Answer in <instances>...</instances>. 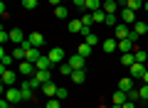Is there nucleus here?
<instances>
[{"label": "nucleus", "instance_id": "nucleus-44", "mask_svg": "<svg viewBox=\"0 0 148 108\" xmlns=\"http://www.w3.org/2000/svg\"><path fill=\"white\" fill-rule=\"evenodd\" d=\"M143 84H148V69H146V74H143Z\"/></svg>", "mask_w": 148, "mask_h": 108}, {"label": "nucleus", "instance_id": "nucleus-4", "mask_svg": "<svg viewBox=\"0 0 148 108\" xmlns=\"http://www.w3.org/2000/svg\"><path fill=\"white\" fill-rule=\"evenodd\" d=\"M25 39H27V35L20 30V27H12V30H10V42H12V44L22 47V42H25Z\"/></svg>", "mask_w": 148, "mask_h": 108}, {"label": "nucleus", "instance_id": "nucleus-30", "mask_svg": "<svg viewBox=\"0 0 148 108\" xmlns=\"http://www.w3.org/2000/svg\"><path fill=\"white\" fill-rule=\"evenodd\" d=\"M82 30H84L82 20H69V32H82Z\"/></svg>", "mask_w": 148, "mask_h": 108}, {"label": "nucleus", "instance_id": "nucleus-10", "mask_svg": "<svg viewBox=\"0 0 148 108\" xmlns=\"http://www.w3.org/2000/svg\"><path fill=\"white\" fill-rule=\"evenodd\" d=\"M57 84H54V81H49V84H42V93H45V96H47V98H54V96H57Z\"/></svg>", "mask_w": 148, "mask_h": 108}, {"label": "nucleus", "instance_id": "nucleus-47", "mask_svg": "<svg viewBox=\"0 0 148 108\" xmlns=\"http://www.w3.org/2000/svg\"><path fill=\"white\" fill-rule=\"evenodd\" d=\"M37 108H45V106H37Z\"/></svg>", "mask_w": 148, "mask_h": 108}, {"label": "nucleus", "instance_id": "nucleus-6", "mask_svg": "<svg viewBox=\"0 0 148 108\" xmlns=\"http://www.w3.org/2000/svg\"><path fill=\"white\" fill-rule=\"evenodd\" d=\"M119 15L123 17V22H126V25H136V12L131 10V7H121V12H119Z\"/></svg>", "mask_w": 148, "mask_h": 108}, {"label": "nucleus", "instance_id": "nucleus-16", "mask_svg": "<svg viewBox=\"0 0 148 108\" xmlns=\"http://www.w3.org/2000/svg\"><path fill=\"white\" fill-rule=\"evenodd\" d=\"M101 44H104V52H116V49H119V39H114V37L104 39Z\"/></svg>", "mask_w": 148, "mask_h": 108}, {"label": "nucleus", "instance_id": "nucleus-38", "mask_svg": "<svg viewBox=\"0 0 148 108\" xmlns=\"http://www.w3.org/2000/svg\"><path fill=\"white\" fill-rule=\"evenodd\" d=\"M67 96H69L67 88H57V96H54V98H59V101H67Z\"/></svg>", "mask_w": 148, "mask_h": 108}, {"label": "nucleus", "instance_id": "nucleus-32", "mask_svg": "<svg viewBox=\"0 0 148 108\" xmlns=\"http://www.w3.org/2000/svg\"><path fill=\"white\" fill-rule=\"evenodd\" d=\"M84 42H86V44H91V47H96V44H99V37H96L94 32H89V35L84 37Z\"/></svg>", "mask_w": 148, "mask_h": 108}, {"label": "nucleus", "instance_id": "nucleus-48", "mask_svg": "<svg viewBox=\"0 0 148 108\" xmlns=\"http://www.w3.org/2000/svg\"><path fill=\"white\" fill-rule=\"evenodd\" d=\"M146 106H148V101H146Z\"/></svg>", "mask_w": 148, "mask_h": 108}, {"label": "nucleus", "instance_id": "nucleus-9", "mask_svg": "<svg viewBox=\"0 0 148 108\" xmlns=\"http://www.w3.org/2000/svg\"><path fill=\"white\" fill-rule=\"evenodd\" d=\"M20 88H22V101H25V103L35 98V91H32V88H30V84H27V79H25V81L20 84Z\"/></svg>", "mask_w": 148, "mask_h": 108}, {"label": "nucleus", "instance_id": "nucleus-26", "mask_svg": "<svg viewBox=\"0 0 148 108\" xmlns=\"http://www.w3.org/2000/svg\"><path fill=\"white\" fill-rule=\"evenodd\" d=\"M91 17H94V22L104 25V22H106V12H104V7H101V10H96V12H91Z\"/></svg>", "mask_w": 148, "mask_h": 108}, {"label": "nucleus", "instance_id": "nucleus-35", "mask_svg": "<svg viewBox=\"0 0 148 108\" xmlns=\"http://www.w3.org/2000/svg\"><path fill=\"white\" fill-rule=\"evenodd\" d=\"M12 57H15V59H25V57H27V52L22 49V47H15V52H12Z\"/></svg>", "mask_w": 148, "mask_h": 108}, {"label": "nucleus", "instance_id": "nucleus-22", "mask_svg": "<svg viewBox=\"0 0 148 108\" xmlns=\"http://www.w3.org/2000/svg\"><path fill=\"white\" fill-rule=\"evenodd\" d=\"M12 59H15V57H12V54H8L5 49L0 52V64H3V67H10V64H12Z\"/></svg>", "mask_w": 148, "mask_h": 108}, {"label": "nucleus", "instance_id": "nucleus-19", "mask_svg": "<svg viewBox=\"0 0 148 108\" xmlns=\"http://www.w3.org/2000/svg\"><path fill=\"white\" fill-rule=\"evenodd\" d=\"M84 79H86V69H77V71L72 74V81L74 84H84Z\"/></svg>", "mask_w": 148, "mask_h": 108}, {"label": "nucleus", "instance_id": "nucleus-46", "mask_svg": "<svg viewBox=\"0 0 148 108\" xmlns=\"http://www.w3.org/2000/svg\"><path fill=\"white\" fill-rule=\"evenodd\" d=\"M143 10H146V12H148V0H146V5H143Z\"/></svg>", "mask_w": 148, "mask_h": 108}, {"label": "nucleus", "instance_id": "nucleus-41", "mask_svg": "<svg viewBox=\"0 0 148 108\" xmlns=\"http://www.w3.org/2000/svg\"><path fill=\"white\" fill-rule=\"evenodd\" d=\"M72 3H74V7H79V10L86 7V0H72Z\"/></svg>", "mask_w": 148, "mask_h": 108}, {"label": "nucleus", "instance_id": "nucleus-34", "mask_svg": "<svg viewBox=\"0 0 148 108\" xmlns=\"http://www.w3.org/2000/svg\"><path fill=\"white\" fill-rule=\"evenodd\" d=\"M79 20H82V25H84V27H91V25H94V17H91V12H89V15H82Z\"/></svg>", "mask_w": 148, "mask_h": 108}, {"label": "nucleus", "instance_id": "nucleus-25", "mask_svg": "<svg viewBox=\"0 0 148 108\" xmlns=\"http://www.w3.org/2000/svg\"><path fill=\"white\" fill-rule=\"evenodd\" d=\"M133 32H136V35H146V32H148V22H141V20H138L136 25H133Z\"/></svg>", "mask_w": 148, "mask_h": 108}, {"label": "nucleus", "instance_id": "nucleus-14", "mask_svg": "<svg viewBox=\"0 0 148 108\" xmlns=\"http://www.w3.org/2000/svg\"><path fill=\"white\" fill-rule=\"evenodd\" d=\"M35 67H37V69H52L54 64H52V59H49L47 54H42V57H40V59L35 62Z\"/></svg>", "mask_w": 148, "mask_h": 108}, {"label": "nucleus", "instance_id": "nucleus-43", "mask_svg": "<svg viewBox=\"0 0 148 108\" xmlns=\"http://www.w3.org/2000/svg\"><path fill=\"white\" fill-rule=\"evenodd\" d=\"M49 5H52V7H57V5H62V0H49Z\"/></svg>", "mask_w": 148, "mask_h": 108}, {"label": "nucleus", "instance_id": "nucleus-29", "mask_svg": "<svg viewBox=\"0 0 148 108\" xmlns=\"http://www.w3.org/2000/svg\"><path fill=\"white\" fill-rule=\"evenodd\" d=\"M67 15H69V12H67V7H64V5H57V7H54V17H57V20H64Z\"/></svg>", "mask_w": 148, "mask_h": 108}, {"label": "nucleus", "instance_id": "nucleus-8", "mask_svg": "<svg viewBox=\"0 0 148 108\" xmlns=\"http://www.w3.org/2000/svg\"><path fill=\"white\" fill-rule=\"evenodd\" d=\"M35 79H37L40 84H49V81H52V74H49V69H37V71H35Z\"/></svg>", "mask_w": 148, "mask_h": 108}, {"label": "nucleus", "instance_id": "nucleus-12", "mask_svg": "<svg viewBox=\"0 0 148 108\" xmlns=\"http://www.w3.org/2000/svg\"><path fill=\"white\" fill-rule=\"evenodd\" d=\"M27 39L32 42V47H42L45 44V35L42 32H32V35H27Z\"/></svg>", "mask_w": 148, "mask_h": 108}, {"label": "nucleus", "instance_id": "nucleus-1", "mask_svg": "<svg viewBox=\"0 0 148 108\" xmlns=\"http://www.w3.org/2000/svg\"><path fill=\"white\" fill-rule=\"evenodd\" d=\"M0 74H3V86H15L17 71H12L10 67H0Z\"/></svg>", "mask_w": 148, "mask_h": 108}, {"label": "nucleus", "instance_id": "nucleus-37", "mask_svg": "<svg viewBox=\"0 0 148 108\" xmlns=\"http://www.w3.org/2000/svg\"><path fill=\"white\" fill-rule=\"evenodd\" d=\"M104 25H109V27H116L119 22H116V15H109V12H106V22Z\"/></svg>", "mask_w": 148, "mask_h": 108}, {"label": "nucleus", "instance_id": "nucleus-31", "mask_svg": "<svg viewBox=\"0 0 148 108\" xmlns=\"http://www.w3.org/2000/svg\"><path fill=\"white\" fill-rule=\"evenodd\" d=\"M143 5H146V3H143V0H128V3H126V7H131L133 12H136V10H141Z\"/></svg>", "mask_w": 148, "mask_h": 108}, {"label": "nucleus", "instance_id": "nucleus-13", "mask_svg": "<svg viewBox=\"0 0 148 108\" xmlns=\"http://www.w3.org/2000/svg\"><path fill=\"white\" fill-rule=\"evenodd\" d=\"M84 59H86V57H82V54H74V57H69V64H72L74 71H77V69H84Z\"/></svg>", "mask_w": 148, "mask_h": 108}, {"label": "nucleus", "instance_id": "nucleus-20", "mask_svg": "<svg viewBox=\"0 0 148 108\" xmlns=\"http://www.w3.org/2000/svg\"><path fill=\"white\" fill-rule=\"evenodd\" d=\"M126 101H128V93L119 88V91L114 93V103H119V106H123V103H126Z\"/></svg>", "mask_w": 148, "mask_h": 108}, {"label": "nucleus", "instance_id": "nucleus-21", "mask_svg": "<svg viewBox=\"0 0 148 108\" xmlns=\"http://www.w3.org/2000/svg\"><path fill=\"white\" fill-rule=\"evenodd\" d=\"M121 64H123V67H131V64H136L133 52H126V54H121Z\"/></svg>", "mask_w": 148, "mask_h": 108}, {"label": "nucleus", "instance_id": "nucleus-23", "mask_svg": "<svg viewBox=\"0 0 148 108\" xmlns=\"http://www.w3.org/2000/svg\"><path fill=\"white\" fill-rule=\"evenodd\" d=\"M91 49H94L91 44H86V42H82V44H79V49H77V54H82V57H89V54H91Z\"/></svg>", "mask_w": 148, "mask_h": 108}, {"label": "nucleus", "instance_id": "nucleus-42", "mask_svg": "<svg viewBox=\"0 0 148 108\" xmlns=\"http://www.w3.org/2000/svg\"><path fill=\"white\" fill-rule=\"evenodd\" d=\"M123 108H136V103H133V101H126V103H123Z\"/></svg>", "mask_w": 148, "mask_h": 108}, {"label": "nucleus", "instance_id": "nucleus-11", "mask_svg": "<svg viewBox=\"0 0 148 108\" xmlns=\"http://www.w3.org/2000/svg\"><path fill=\"white\" fill-rule=\"evenodd\" d=\"M128 71H131V79H133V76H141V79H143V74H146V67H143L141 62H136V64H131V67H128Z\"/></svg>", "mask_w": 148, "mask_h": 108}, {"label": "nucleus", "instance_id": "nucleus-27", "mask_svg": "<svg viewBox=\"0 0 148 108\" xmlns=\"http://www.w3.org/2000/svg\"><path fill=\"white\" fill-rule=\"evenodd\" d=\"M86 10H89V12L101 10V0H86Z\"/></svg>", "mask_w": 148, "mask_h": 108}, {"label": "nucleus", "instance_id": "nucleus-24", "mask_svg": "<svg viewBox=\"0 0 148 108\" xmlns=\"http://www.w3.org/2000/svg\"><path fill=\"white\" fill-rule=\"evenodd\" d=\"M59 74H64V76H72V74H74L72 64H69V62H62V64H59Z\"/></svg>", "mask_w": 148, "mask_h": 108}, {"label": "nucleus", "instance_id": "nucleus-45", "mask_svg": "<svg viewBox=\"0 0 148 108\" xmlns=\"http://www.w3.org/2000/svg\"><path fill=\"white\" fill-rule=\"evenodd\" d=\"M111 108H123V106H119V103H114V106H111Z\"/></svg>", "mask_w": 148, "mask_h": 108}, {"label": "nucleus", "instance_id": "nucleus-39", "mask_svg": "<svg viewBox=\"0 0 148 108\" xmlns=\"http://www.w3.org/2000/svg\"><path fill=\"white\" fill-rule=\"evenodd\" d=\"M128 101H141V96H138L136 88H133V91H128Z\"/></svg>", "mask_w": 148, "mask_h": 108}, {"label": "nucleus", "instance_id": "nucleus-17", "mask_svg": "<svg viewBox=\"0 0 148 108\" xmlns=\"http://www.w3.org/2000/svg\"><path fill=\"white\" fill-rule=\"evenodd\" d=\"M119 88H121V91H126V93L133 91V79H131V76H123L121 81H119Z\"/></svg>", "mask_w": 148, "mask_h": 108}, {"label": "nucleus", "instance_id": "nucleus-3", "mask_svg": "<svg viewBox=\"0 0 148 108\" xmlns=\"http://www.w3.org/2000/svg\"><path fill=\"white\" fill-rule=\"evenodd\" d=\"M5 98L12 103V106H15V103H20V101H22V88H17V86H8V88H5Z\"/></svg>", "mask_w": 148, "mask_h": 108}, {"label": "nucleus", "instance_id": "nucleus-15", "mask_svg": "<svg viewBox=\"0 0 148 108\" xmlns=\"http://www.w3.org/2000/svg\"><path fill=\"white\" fill-rule=\"evenodd\" d=\"M27 52V62H37V59H40V57H42V52H40V47H30V49H25Z\"/></svg>", "mask_w": 148, "mask_h": 108}, {"label": "nucleus", "instance_id": "nucleus-5", "mask_svg": "<svg viewBox=\"0 0 148 108\" xmlns=\"http://www.w3.org/2000/svg\"><path fill=\"white\" fill-rule=\"evenodd\" d=\"M47 57L52 59V64H62L64 62V49L62 47H52V49L47 52Z\"/></svg>", "mask_w": 148, "mask_h": 108}, {"label": "nucleus", "instance_id": "nucleus-36", "mask_svg": "<svg viewBox=\"0 0 148 108\" xmlns=\"http://www.w3.org/2000/svg\"><path fill=\"white\" fill-rule=\"evenodd\" d=\"M22 7H25V10H35V7H37V0H22Z\"/></svg>", "mask_w": 148, "mask_h": 108}, {"label": "nucleus", "instance_id": "nucleus-28", "mask_svg": "<svg viewBox=\"0 0 148 108\" xmlns=\"http://www.w3.org/2000/svg\"><path fill=\"white\" fill-rule=\"evenodd\" d=\"M133 57H136V62L146 64V59H148V52H146V49H136V52H133Z\"/></svg>", "mask_w": 148, "mask_h": 108}, {"label": "nucleus", "instance_id": "nucleus-2", "mask_svg": "<svg viewBox=\"0 0 148 108\" xmlns=\"http://www.w3.org/2000/svg\"><path fill=\"white\" fill-rule=\"evenodd\" d=\"M35 71H37L35 62H27V59H22V62H20V67H17V74H22V76H25V79L35 76Z\"/></svg>", "mask_w": 148, "mask_h": 108}, {"label": "nucleus", "instance_id": "nucleus-18", "mask_svg": "<svg viewBox=\"0 0 148 108\" xmlns=\"http://www.w3.org/2000/svg\"><path fill=\"white\" fill-rule=\"evenodd\" d=\"M116 10H119V3H116V0H104V12L116 15Z\"/></svg>", "mask_w": 148, "mask_h": 108}, {"label": "nucleus", "instance_id": "nucleus-40", "mask_svg": "<svg viewBox=\"0 0 148 108\" xmlns=\"http://www.w3.org/2000/svg\"><path fill=\"white\" fill-rule=\"evenodd\" d=\"M0 42H3V44H5V42H10V32H5V30L0 32Z\"/></svg>", "mask_w": 148, "mask_h": 108}, {"label": "nucleus", "instance_id": "nucleus-7", "mask_svg": "<svg viewBox=\"0 0 148 108\" xmlns=\"http://www.w3.org/2000/svg\"><path fill=\"white\" fill-rule=\"evenodd\" d=\"M119 52L126 54V52H136V42L133 39H119Z\"/></svg>", "mask_w": 148, "mask_h": 108}, {"label": "nucleus", "instance_id": "nucleus-33", "mask_svg": "<svg viewBox=\"0 0 148 108\" xmlns=\"http://www.w3.org/2000/svg\"><path fill=\"white\" fill-rule=\"evenodd\" d=\"M45 108H62V101H59V98H47Z\"/></svg>", "mask_w": 148, "mask_h": 108}]
</instances>
